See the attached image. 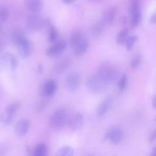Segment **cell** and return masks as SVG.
<instances>
[{"label":"cell","instance_id":"cell-13","mask_svg":"<svg viewBox=\"0 0 156 156\" xmlns=\"http://www.w3.org/2000/svg\"><path fill=\"white\" fill-rule=\"evenodd\" d=\"M30 127V122L29 120L23 119L18 121L15 126V132L18 136H24L28 131Z\"/></svg>","mask_w":156,"mask_h":156},{"label":"cell","instance_id":"cell-17","mask_svg":"<svg viewBox=\"0 0 156 156\" xmlns=\"http://www.w3.org/2000/svg\"><path fill=\"white\" fill-rule=\"evenodd\" d=\"M88 47L89 43L88 41L85 38H84L73 48L74 54L78 56L82 55L87 52Z\"/></svg>","mask_w":156,"mask_h":156},{"label":"cell","instance_id":"cell-11","mask_svg":"<svg viewBox=\"0 0 156 156\" xmlns=\"http://www.w3.org/2000/svg\"><path fill=\"white\" fill-rule=\"evenodd\" d=\"M57 88V85L52 79L47 80L43 84L41 88V94L43 96L48 97L55 93Z\"/></svg>","mask_w":156,"mask_h":156},{"label":"cell","instance_id":"cell-14","mask_svg":"<svg viewBox=\"0 0 156 156\" xmlns=\"http://www.w3.org/2000/svg\"><path fill=\"white\" fill-rule=\"evenodd\" d=\"M117 13V9L115 7H110L107 9L104 13L102 22L104 25H110L113 23L115 17Z\"/></svg>","mask_w":156,"mask_h":156},{"label":"cell","instance_id":"cell-25","mask_svg":"<svg viewBox=\"0 0 156 156\" xmlns=\"http://www.w3.org/2000/svg\"><path fill=\"white\" fill-rule=\"evenodd\" d=\"M58 34L57 29L53 26H50L48 30L49 41L51 43H54L55 41H56L58 38Z\"/></svg>","mask_w":156,"mask_h":156},{"label":"cell","instance_id":"cell-23","mask_svg":"<svg viewBox=\"0 0 156 156\" xmlns=\"http://www.w3.org/2000/svg\"><path fill=\"white\" fill-rule=\"evenodd\" d=\"M21 107V103L19 101H15L13 102L10 104H9L4 112L13 116L14 113L20 108V107Z\"/></svg>","mask_w":156,"mask_h":156},{"label":"cell","instance_id":"cell-26","mask_svg":"<svg viewBox=\"0 0 156 156\" xmlns=\"http://www.w3.org/2000/svg\"><path fill=\"white\" fill-rule=\"evenodd\" d=\"M138 40V37L136 35H130L129 36L125 42L126 48L128 50H131L133 48L136 41Z\"/></svg>","mask_w":156,"mask_h":156},{"label":"cell","instance_id":"cell-1","mask_svg":"<svg viewBox=\"0 0 156 156\" xmlns=\"http://www.w3.org/2000/svg\"><path fill=\"white\" fill-rule=\"evenodd\" d=\"M119 71L116 66L108 62L101 63L98 74L108 84L113 83L118 77Z\"/></svg>","mask_w":156,"mask_h":156},{"label":"cell","instance_id":"cell-12","mask_svg":"<svg viewBox=\"0 0 156 156\" xmlns=\"http://www.w3.org/2000/svg\"><path fill=\"white\" fill-rule=\"evenodd\" d=\"M1 62L2 65L9 66L11 69H15L18 65V62L16 58L10 53H4L1 57Z\"/></svg>","mask_w":156,"mask_h":156},{"label":"cell","instance_id":"cell-8","mask_svg":"<svg viewBox=\"0 0 156 156\" xmlns=\"http://www.w3.org/2000/svg\"><path fill=\"white\" fill-rule=\"evenodd\" d=\"M17 47L20 55L24 58L29 57L33 52L32 43L26 37L17 45Z\"/></svg>","mask_w":156,"mask_h":156},{"label":"cell","instance_id":"cell-15","mask_svg":"<svg viewBox=\"0 0 156 156\" xmlns=\"http://www.w3.org/2000/svg\"><path fill=\"white\" fill-rule=\"evenodd\" d=\"M24 3L26 9L32 13L38 12L42 8L41 0H25Z\"/></svg>","mask_w":156,"mask_h":156},{"label":"cell","instance_id":"cell-3","mask_svg":"<svg viewBox=\"0 0 156 156\" xmlns=\"http://www.w3.org/2000/svg\"><path fill=\"white\" fill-rule=\"evenodd\" d=\"M68 120V115L66 111L63 109H58L52 113L50 116L49 124L52 128L59 129L65 126Z\"/></svg>","mask_w":156,"mask_h":156},{"label":"cell","instance_id":"cell-5","mask_svg":"<svg viewBox=\"0 0 156 156\" xmlns=\"http://www.w3.org/2000/svg\"><path fill=\"white\" fill-rule=\"evenodd\" d=\"M123 136L122 130L119 127H114L107 131L105 138L109 140L113 144H117L122 140Z\"/></svg>","mask_w":156,"mask_h":156},{"label":"cell","instance_id":"cell-21","mask_svg":"<svg viewBox=\"0 0 156 156\" xmlns=\"http://www.w3.org/2000/svg\"><path fill=\"white\" fill-rule=\"evenodd\" d=\"M32 154L35 156H45L48 154V147L43 143L38 144L34 148Z\"/></svg>","mask_w":156,"mask_h":156},{"label":"cell","instance_id":"cell-9","mask_svg":"<svg viewBox=\"0 0 156 156\" xmlns=\"http://www.w3.org/2000/svg\"><path fill=\"white\" fill-rule=\"evenodd\" d=\"M66 44L67 43L65 40H60L49 47L46 51V54L50 57L57 56L65 51Z\"/></svg>","mask_w":156,"mask_h":156},{"label":"cell","instance_id":"cell-4","mask_svg":"<svg viewBox=\"0 0 156 156\" xmlns=\"http://www.w3.org/2000/svg\"><path fill=\"white\" fill-rule=\"evenodd\" d=\"M81 76L78 72L73 71L69 73L65 79V87L69 91H75L80 87Z\"/></svg>","mask_w":156,"mask_h":156},{"label":"cell","instance_id":"cell-32","mask_svg":"<svg viewBox=\"0 0 156 156\" xmlns=\"http://www.w3.org/2000/svg\"><path fill=\"white\" fill-rule=\"evenodd\" d=\"M149 22L152 24H156V12L152 15L149 19Z\"/></svg>","mask_w":156,"mask_h":156},{"label":"cell","instance_id":"cell-35","mask_svg":"<svg viewBox=\"0 0 156 156\" xmlns=\"http://www.w3.org/2000/svg\"><path fill=\"white\" fill-rule=\"evenodd\" d=\"M151 155H152V156H156V147H154L152 149Z\"/></svg>","mask_w":156,"mask_h":156},{"label":"cell","instance_id":"cell-33","mask_svg":"<svg viewBox=\"0 0 156 156\" xmlns=\"http://www.w3.org/2000/svg\"><path fill=\"white\" fill-rule=\"evenodd\" d=\"M152 105L153 108H156V95L153 98L152 101Z\"/></svg>","mask_w":156,"mask_h":156},{"label":"cell","instance_id":"cell-34","mask_svg":"<svg viewBox=\"0 0 156 156\" xmlns=\"http://www.w3.org/2000/svg\"><path fill=\"white\" fill-rule=\"evenodd\" d=\"M76 0H62L63 2L66 4H72L73 2H74Z\"/></svg>","mask_w":156,"mask_h":156},{"label":"cell","instance_id":"cell-7","mask_svg":"<svg viewBox=\"0 0 156 156\" xmlns=\"http://www.w3.org/2000/svg\"><path fill=\"white\" fill-rule=\"evenodd\" d=\"M130 13L131 15L130 26L133 28L136 27L139 24L141 20V12L138 1H133L131 4L130 7Z\"/></svg>","mask_w":156,"mask_h":156},{"label":"cell","instance_id":"cell-16","mask_svg":"<svg viewBox=\"0 0 156 156\" xmlns=\"http://www.w3.org/2000/svg\"><path fill=\"white\" fill-rule=\"evenodd\" d=\"M112 104V99L110 98H107L101 102L97 107L96 112L98 116H104L109 110Z\"/></svg>","mask_w":156,"mask_h":156},{"label":"cell","instance_id":"cell-20","mask_svg":"<svg viewBox=\"0 0 156 156\" xmlns=\"http://www.w3.org/2000/svg\"><path fill=\"white\" fill-rule=\"evenodd\" d=\"M25 38L24 34L21 29H15L12 34V40L16 46Z\"/></svg>","mask_w":156,"mask_h":156},{"label":"cell","instance_id":"cell-10","mask_svg":"<svg viewBox=\"0 0 156 156\" xmlns=\"http://www.w3.org/2000/svg\"><path fill=\"white\" fill-rule=\"evenodd\" d=\"M84 118L82 113H76L68 119L67 124L72 130H77L83 125Z\"/></svg>","mask_w":156,"mask_h":156},{"label":"cell","instance_id":"cell-22","mask_svg":"<svg viewBox=\"0 0 156 156\" xmlns=\"http://www.w3.org/2000/svg\"><path fill=\"white\" fill-rule=\"evenodd\" d=\"M129 37V30L125 28L121 30L117 35L116 38V42L118 45H121L125 43L127 37Z\"/></svg>","mask_w":156,"mask_h":156},{"label":"cell","instance_id":"cell-6","mask_svg":"<svg viewBox=\"0 0 156 156\" xmlns=\"http://www.w3.org/2000/svg\"><path fill=\"white\" fill-rule=\"evenodd\" d=\"M26 24L29 29L32 30H38L42 28L44 24V21L39 15L34 13L27 16Z\"/></svg>","mask_w":156,"mask_h":156},{"label":"cell","instance_id":"cell-2","mask_svg":"<svg viewBox=\"0 0 156 156\" xmlns=\"http://www.w3.org/2000/svg\"><path fill=\"white\" fill-rule=\"evenodd\" d=\"M107 83L98 74L91 76L87 81L88 89L94 93L104 92L107 87Z\"/></svg>","mask_w":156,"mask_h":156},{"label":"cell","instance_id":"cell-30","mask_svg":"<svg viewBox=\"0 0 156 156\" xmlns=\"http://www.w3.org/2000/svg\"><path fill=\"white\" fill-rule=\"evenodd\" d=\"M8 18V11L5 8L1 7L0 10V20L1 22H4Z\"/></svg>","mask_w":156,"mask_h":156},{"label":"cell","instance_id":"cell-27","mask_svg":"<svg viewBox=\"0 0 156 156\" xmlns=\"http://www.w3.org/2000/svg\"><path fill=\"white\" fill-rule=\"evenodd\" d=\"M127 83V77L126 74H124L119 79L118 82V88L119 90L121 91H122L125 89Z\"/></svg>","mask_w":156,"mask_h":156},{"label":"cell","instance_id":"cell-19","mask_svg":"<svg viewBox=\"0 0 156 156\" xmlns=\"http://www.w3.org/2000/svg\"><path fill=\"white\" fill-rule=\"evenodd\" d=\"M70 63L71 61L69 58H66L60 61L55 65L54 68V71L56 74H60L61 73L64 71L68 68V66H69Z\"/></svg>","mask_w":156,"mask_h":156},{"label":"cell","instance_id":"cell-18","mask_svg":"<svg viewBox=\"0 0 156 156\" xmlns=\"http://www.w3.org/2000/svg\"><path fill=\"white\" fill-rule=\"evenodd\" d=\"M82 32L80 30L74 31L69 37V44L71 48H74L79 43L84 39Z\"/></svg>","mask_w":156,"mask_h":156},{"label":"cell","instance_id":"cell-31","mask_svg":"<svg viewBox=\"0 0 156 156\" xmlns=\"http://www.w3.org/2000/svg\"><path fill=\"white\" fill-rule=\"evenodd\" d=\"M156 139V129L153 131L152 134L151 135L149 138V143H152L153 141H154Z\"/></svg>","mask_w":156,"mask_h":156},{"label":"cell","instance_id":"cell-24","mask_svg":"<svg viewBox=\"0 0 156 156\" xmlns=\"http://www.w3.org/2000/svg\"><path fill=\"white\" fill-rule=\"evenodd\" d=\"M74 154V149L69 146L61 147L56 154L58 156H71Z\"/></svg>","mask_w":156,"mask_h":156},{"label":"cell","instance_id":"cell-29","mask_svg":"<svg viewBox=\"0 0 156 156\" xmlns=\"http://www.w3.org/2000/svg\"><path fill=\"white\" fill-rule=\"evenodd\" d=\"M104 26V24L102 23V22L101 23H98V24H96L93 27V33L96 35H100L102 32V29H103Z\"/></svg>","mask_w":156,"mask_h":156},{"label":"cell","instance_id":"cell-28","mask_svg":"<svg viewBox=\"0 0 156 156\" xmlns=\"http://www.w3.org/2000/svg\"><path fill=\"white\" fill-rule=\"evenodd\" d=\"M141 63V57L139 55L135 56L133 59L130 62V66L133 69H135L138 67Z\"/></svg>","mask_w":156,"mask_h":156}]
</instances>
